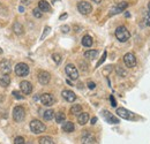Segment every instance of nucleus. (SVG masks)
<instances>
[{"label":"nucleus","instance_id":"nucleus-37","mask_svg":"<svg viewBox=\"0 0 150 144\" xmlns=\"http://www.w3.org/2000/svg\"><path fill=\"white\" fill-rule=\"evenodd\" d=\"M144 22H146V24H147V25H150V15H146V18H144Z\"/></svg>","mask_w":150,"mask_h":144},{"label":"nucleus","instance_id":"nucleus-26","mask_svg":"<svg viewBox=\"0 0 150 144\" xmlns=\"http://www.w3.org/2000/svg\"><path fill=\"white\" fill-rule=\"evenodd\" d=\"M71 113L74 115H79L80 113H82V106L81 105H73L71 108Z\"/></svg>","mask_w":150,"mask_h":144},{"label":"nucleus","instance_id":"nucleus-9","mask_svg":"<svg viewBox=\"0 0 150 144\" xmlns=\"http://www.w3.org/2000/svg\"><path fill=\"white\" fill-rule=\"evenodd\" d=\"M127 6H128V4H127L126 1H122V2L118 4L117 6H114L112 9H111V12H110V16H112V15H115V14H119V13L124 12V11L127 8Z\"/></svg>","mask_w":150,"mask_h":144},{"label":"nucleus","instance_id":"nucleus-18","mask_svg":"<svg viewBox=\"0 0 150 144\" xmlns=\"http://www.w3.org/2000/svg\"><path fill=\"white\" fill-rule=\"evenodd\" d=\"M88 121H89V114H88V113H80V114H79L77 122H79L81 126H84Z\"/></svg>","mask_w":150,"mask_h":144},{"label":"nucleus","instance_id":"nucleus-40","mask_svg":"<svg viewBox=\"0 0 150 144\" xmlns=\"http://www.w3.org/2000/svg\"><path fill=\"white\" fill-rule=\"evenodd\" d=\"M66 18H67V14H62V15L60 16V20H65Z\"/></svg>","mask_w":150,"mask_h":144},{"label":"nucleus","instance_id":"nucleus-41","mask_svg":"<svg viewBox=\"0 0 150 144\" xmlns=\"http://www.w3.org/2000/svg\"><path fill=\"white\" fill-rule=\"evenodd\" d=\"M96 121H97V118H93V119H91V124H93V125L96 124Z\"/></svg>","mask_w":150,"mask_h":144},{"label":"nucleus","instance_id":"nucleus-33","mask_svg":"<svg viewBox=\"0 0 150 144\" xmlns=\"http://www.w3.org/2000/svg\"><path fill=\"white\" fill-rule=\"evenodd\" d=\"M51 31V28L50 27H45V29H44V32H43V35H42V37H40V40H43L45 37L47 36V34Z\"/></svg>","mask_w":150,"mask_h":144},{"label":"nucleus","instance_id":"nucleus-13","mask_svg":"<svg viewBox=\"0 0 150 144\" xmlns=\"http://www.w3.org/2000/svg\"><path fill=\"white\" fill-rule=\"evenodd\" d=\"M102 115L105 118V120H106L109 124H119V119H117L113 114H111V113L108 112V111H103V112H102Z\"/></svg>","mask_w":150,"mask_h":144},{"label":"nucleus","instance_id":"nucleus-3","mask_svg":"<svg viewBox=\"0 0 150 144\" xmlns=\"http://www.w3.org/2000/svg\"><path fill=\"white\" fill-rule=\"evenodd\" d=\"M25 116V112H24V108L22 106H15L13 109V119L16 121V122H21L23 121Z\"/></svg>","mask_w":150,"mask_h":144},{"label":"nucleus","instance_id":"nucleus-36","mask_svg":"<svg viewBox=\"0 0 150 144\" xmlns=\"http://www.w3.org/2000/svg\"><path fill=\"white\" fill-rule=\"evenodd\" d=\"M110 100H111V105H112L113 107H115L117 103H115V99H114V97H113V96H110Z\"/></svg>","mask_w":150,"mask_h":144},{"label":"nucleus","instance_id":"nucleus-39","mask_svg":"<svg viewBox=\"0 0 150 144\" xmlns=\"http://www.w3.org/2000/svg\"><path fill=\"white\" fill-rule=\"evenodd\" d=\"M21 2H22V5H29L31 2V0H21Z\"/></svg>","mask_w":150,"mask_h":144},{"label":"nucleus","instance_id":"nucleus-5","mask_svg":"<svg viewBox=\"0 0 150 144\" xmlns=\"http://www.w3.org/2000/svg\"><path fill=\"white\" fill-rule=\"evenodd\" d=\"M65 71H66L67 76H68L71 80H77V78H79V72H77V69H76V67H75L74 65L68 64V65L66 66Z\"/></svg>","mask_w":150,"mask_h":144},{"label":"nucleus","instance_id":"nucleus-22","mask_svg":"<svg viewBox=\"0 0 150 144\" xmlns=\"http://www.w3.org/2000/svg\"><path fill=\"white\" fill-rule=\"evenodd\" d=\"M62 129H64V131H66V133H72V131H74L75 126L73 122H65L64 126H62Z\"/></svg>","mask_w":150,"mask_h":144},{"label":"nucleus","instance_id":"nucleus-35","mask_svg":"<svg viewBox=\"0 0 150 144\" xmlns=\"http://www.w3.org/2000/svg\"><path fill=\"white\" fill-rule=\"evenodd\" d=\"M69 27L68 25H64V27H61V31L62 32H65V34H67V32H69Z\"/></svg>","mask_w":150,"mask_h":144},{"label":"nucleus","instance_id":"nucleus-25","mask_svg":"<svg viewBox=\"0 0 150 144\" xmlns=\"http://www.w3.org/2000/svg\"><path fill=\"white\" fill-rule=\"evenodd\" d=\"M39 144H54V141L50 136H43L39 138Z\"/></svg>","mask_w":150,"mask_h":144},{"label":"nucleus","instance_id":"nucleus-29","mask_svg":"<svg viewBox=\"0 0 150 144\" xmlns=\"http://www.w3.org/2000/svg\"><path fill=\"white\" fill-rule=\"evenodd\" d=\"M13 96H14V98H16L18 100H20V99H23L24 98V95L22 93V92H20V91H13Z\"/></svg>","mask_w":150,"mask_h":144},{"label":"nucleus","instance_id":"nucleus-21","mask_svg":"<svg viewBox=\"0 0 150 144\" xmlns=\"http://www.w3.org/2000/svg\"><path fill=\"white\" fill-rule=\"evenodd\" d=\"M43 118H44V120L50 121V120H52L54 118V112L52 109H46L44 112V114H43Z\"/></svg>","mask_w":150,"mask_h":144},{"label":"nucleus","instance_id":"nucleus-27","mask_svg":"<svg viewBox=\"0 0 150 144\" xmlns=\"http://www.w3.org/2000/svg\"><path fill=\"white\" fill-rule=\"evenodd\" d=\"M54 118H56V121L57 124H61V122H64V120H65V114L62 113V112H58L57 114H54Z\"/></svg>","mask_w":150,"mask_h":144},{"label":"nucleus","instance_id":"nucleus-17","mask_svg":"<svg viewBox=\"0 0 150 144\" xmlns=\"http://www.w3.org/2000/svg\"><path fill=\"white\" fill-rule=\"evenodd\" d=\"M38 8H39L42 12H50V11H51L50 4H49L47 1H45V0H40V1L38 2Z\"/></svg>","mask_w":150,"mask_h":144},{"label":"nucleus","instance_id":"nucleus-34","mask_svg":"<svg viewBox=\"0 0 150 144\" xmlns=\"http://www.w3.org/2000/svg\"><path fill=\"white\" fill-rule=\"evenodd\" d=\"M52 59L54 60L56 64H60V61H61V56H60V54L54 53L53 55H52Z\"/></svg>","mask_w":150,"mask_h":144},{"label":"nucleus","instance_id":"nucleus-43","mask_svg":"<svg viewBox=\"0 0 150 144\" xmlns=\"http://www.w3.org/2000/svg\"><path fill=\"white\" fill-rule=\"evenodd\" d=\"M93 1H94V2H96V4H99L102 0H93Z\"/></svg>","mask_w":150,"mask_h":144},{"label":"nucleus","instance_id":"nucleus-20","mask_svg":"<svg viewBox=\"0 0 150 144\" xmlns=\"http://www.w3.org/2000/svg\"><path fill=\"white\" fill-rule=\"evenodd\" d=\"M82 45L84 47H90L93 45V38L89 36V35H86V36L82 38Z\"/></svg>","mask_w":150,"mask_h":144},{"label":"nucleus","instance_id":"nucleus-24","mask_svg":"<svg viewBox=\"0 0 150 144\" xmlns=\"http://www.w3.org/2000/svg\"><path fill=\"white\" fill-rule=\"evenodd\" d=\"M13 30H14V32H15L16 35L23 34V27H22V24L19 23V22H15V23L13 24Z\"/></svg>","mask_w":150,"mask_h":144},{"label":"nucleus","instance_id":"nucleus-7","mask_svg":"<svg viewBox=\"0 0 150 144\" xmlns=\"http://www.w3.org/2000/svg\"><path fill=\"white\" fill-rule=\"evenodd\" d=\"M15 73H16L18 76H27L29 74V67H28V65H25L23 62L18 64L16 67H15Z\"/></svg>","mask_w":150,"mask_h":144},{"label":"nucleus","instance_id":"nucleus-44","mask_svg":"<svg viewBox=\"0 0 150 144\" xmlns=\"http://www.w3.org/2000/svg\"><path fill=\"white\" fill-rule=\"evenodd\" d=\"M148 9H149V13H150V2L148 4Z\"/></svg>","mask_w":150,"mask_h":144},{"label":"nucleus","instance_id":"nucleus-19","mask_svg":"<svg viewBox=\"0 0 150 144\" xmlns=\"http://www.w3.org/2000/svg\"><path fill=\"white\" fill-rule=\"evenodd\" d=\"M9 84H11V78H9V76H8L7 74L2 75V76L0 77V85L4 87V88H7Z\"/></svg>","mask_w":150,"mask_h":144},{"label":"nucleus","instance_id":"nucleus-4","mask_svg":"<svg viewBox=\"0 0 150 144\" xmlns=\"http://www.w3.org/2000/svg\"><path fill=\"white\" fill-rule=\"evenodd\" d=\"M77 9H79V12H80L81 14L88 15V14L91 13L93 7H91V5H90L89 2H87V1H81V2L77 4Z\"/></svg>","mask_w":150,"mask_h":144},{"label":"nucleus","instance_id":"nucleus-14","mask_svg":"<svg viewBox=\"0 0 150 144\" xmlns=\"http://www.w3.org/2000/svg\"><path fill=\"white\" fill-rule=\"evenodd\" d=\"M61 95H62V98H64L66 102H69V103L74 102L75 99H76L75 93L71 90H64L62 92H61Z\"/></svg>","mask_w":150,"mask_h":144},{"label":"nucleus","instance_id":"nucleus-10","mask_svg":"<svg viewBox=\"0 0 150 144\" xmlns=\"http://www.w3.org/2000/svg\"><path fill=\"white\" fill-rule=\"evenodd\" d=\"M117 114L120 116V118H122V119H126V120H132L133 118H134V114L129 112L128 109H126V108L124 107H119L117 109Z\"/></svg>","mask_w":150,"mask_h":144},{"label":"nucleus","instance_id":"nucleus-42","mask_svg":"<svg viewBox=\"0 0 150 144\" xmlns=\"http://www.w3.org/2000/svg\"><path fill=\"white\" fill-rule=\"evenodd\" d=\"M19 11L21 12V13H23L24 12V7H22V6H20L19 7Z\"/></svg>","mask_w":150,"mask_h":144},{"label":"nucleus","instance_id":"nucleus-2","mask_svg":"<svg viewBox=\"0 0 150 144\" xmlns=\"http://www.w3.org/2000/svg\"><path fill=\"white\" fill-rule=\"evenodd\" d=\"M30 130L34 134H40V133H44L46 130V126L39 120H33L30 122Z\"/></svg>","mask_w":150,"mask_h":144},{"label":"nucleus","instance_id":"nucleus-32","mask_svg":"<svg viewBox=\"0 0 150 144\" xmlns=\"http://www.w3.org/2000/svg\"><path fill=\"white\" fill-rule=\"evenodd\" d=\"M14 144H25V141H24V138L22 136H18L14 140Z\"/></svg>","mask_w":150,"mask_h":144},{"label":"nucleus","instance_id":"nucleus-15","mask_svg":"<svg viewBox=\"0 0 150 144\" xmlns=\"http://www.w3.org/2000/svg\"><path fill=\"white\" fill-rule=\"evenodd\" d=\"M0 69H1V72L4 73V74H8V73L11 72V69H12L11 62L7 59L1 60V62H0Z\"/></svg>","mask_w":150,"mask_h":144},{"label":"nucleus","instance_id":"nucleus-11","mask_svg":"<svg viewBox=\"0 0 150 144\" xmlns=\"http://www.w3.org/2000/svg\"><path fill=\"white\" fill-rule=\"evenodd\" d=\"M20 89H21L23 95H30L33 92V85L28 81H22L20 83Z\"/></svg>","mask_w":150,"mask_h":144},{"label":"nucleus","instance_id":"nucleus-1","mask_svg":"<svg viewBox=\"0 0 150 144\" xmlns=\"http://www.w3.org/2000/svg\"><path fill=\"white\" fill-rule=\"evenodd\" d=\"M115 37H117V39H118L119 42L125 43V42H127V40L129 39L131 34H129V31L127 30L126 27L121 25V27H118V28L115 29Z\"/></svg>","mask_w":150,"mask_h":144},{"label":"nucleus","instance_id":"nucleus-12","mask_svg":"<svg viewBox=\"0 0 150 144\" xmlns=\"http://www.w3.org/2000/svg\"><path fill=\"white\" fill-rule=\"evenodd\" d=\"M51 80V76L47 72H40L38 74V82L42 85H46Z\"/></svg>","mask_w":150,"mask_h":144},{"label":"nucleus","instance_id":"nucleus-23","mask_svg":"<svg viewBox=\"0 0 150 144\" xmlns=\"http://www.w3.org/2000/svg\"><path fill=\"white\" fill-rule=\"evenodd\" d=\"M97 55H98V52H97L96 50H90V51H87V52L84 53V56H86L87 59H89V60H94V59H96Z\"/></svg>","mask_w":150,"mask_h":144},{"label":"nucleus","instance_id":"nucleus-8","mask_svg":"<svg viewBox=\"0 0 150 144\" xmlns=\"http://www.w3.org/2000/svg\"><path fill=\"white\" fill-rule=\"evenodd\" d=\"M124 62L128 68H133L136 65V58L133 53H126L124 55Z\"/></svg>","mask_w":150,"mask_h":144},{"label":"nucleus","instance_id":"nucleus-38","mask_svg":"<svg viewBox=\"0 0 150 144\" xmlns=\"http://www.w3.org/2000/svg\"><path fill=\"white\" fill-rule=\"evenodd\" d=\"M95 87H96V84L94 82H88V88L89 89H95Z\"/></svg>","mask_w":150,"mask_h":144},{"label":"nucleus","instance_id":"nucleus-28","mask_svg":"<svg viewBox=\"0 0 150 144\" xmlns=\"http://www.w3.org/2000/svg\"><path fill=\"white\" fill-rule=\"evenodd\" d=\"M115 72H117V74H118L119 76H121V77H125V76L127 75V72H126L125 69H122L121 67H119V66L115 68Z\"/></svg>","mask_w":150,"mask_h":144},{"label":"nucleus","instance_id":"nucleus-16","mask_svg":"<svg viewBox=\"0 0 150 144\" xmlns=\"http://www.w3.org/2000/svg\"><path fill=\"white\" fill-rule=\"evenodd\" d=\"M82 142H83V144H94L95 143L94 135H91L90 133L83 134V136H82Z\"/></svg>","mask_w":150,"mask_h":144},{"label":"nucleus","instance_id":"nucleus-30","mask_svg":"<svg viewBox=\"0 0 150 144\" xmlns=\"http://www.w3.org/2000/svg\"><path fill=\"white\" fill-rule=\"evenodd\" d=\"M33 14H34V16H35L36 18H42V15H43V12H42L39 8H35L34 12H33Z\"/></svg>","mask_w":150,"mask_h":144},{"label":"nucleus","instance_id":"nucleus-31","mask_svg":"<svg viewBox=\"0 0 150 144\" xmlns=\"http://www.w3.org/2000/svg\"><path fill=\"white\" fill-rule=\"evenodd\" d=\"M106 55H108V52H106V51H104V53H103V56L100 58V60H99V61H98V64L96 65V68H97V67H99V66H100V65H102V64L105 61V59H106Z\"/></svg>","mask_w":150,"mask_h":144},{"label":"nucleus","instance_id":"nucleus-6","mask_svg":"<svg viewBox=\"0 0 150 144\" xmlns=\"http://www.w3.org/2000/svg\"><path fill=\"white\" fill-rule=\"evenodd\" d=\"M40 103L45 106H52L54 103H56V99L50 93H44L40 96Z\"/></svg>","mask_w":150,"mask_h":144}]
</instances>
